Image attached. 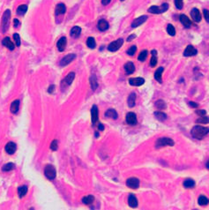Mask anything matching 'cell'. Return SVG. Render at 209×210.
I'll use <instances>...</instances> for the list:
<instances>
[{"label": "cell", "instance_id": "1", "mask_svg": "<svg viewBox=\"0 0 209 210\" xmlns=\"http://www.w3.org/2000/svg\"><path fill=\"white\" fill-rule=\"evenodd\" d=\"M208 132V128L203 127V126H201V125H196V126H194V127L192 129V131H191L192 136L193 138L197 139V140H201V139H203Z\"/></svg>", "mask_w": 209, "mask_h": 210}, {"label": "cell", "instance_id": "2", "mask_svg": "<svg viewBox=\"0 0 209 210\" xmlns=\"http://www.w3.org/2000/svg\"><path fill=\"white\" fill-rule=\"evenodd\" d=\"M10 18H11V11L10 10H6L2 17V32L5 33L9 26V22H10Z\"/></svg>", "mask_w": 209, "mask_h": 210}, {"label": "cell", "instance_id": "3", "mask_svg": "<svg viewBox=\"0 0 209 210\" xmlns=\"http://www.w3.org/2000/svg\"><path fill=\"white\" fill-rule=\"evenodd\" d=\"M44 175L48 179L54 180L57 176V171H56L55 167L51 164H48L44 169Z\"/></svg>", "mask_w": 209, "mask_h": 210}, {"label": "cell", "instance_id": "4", "mask_svg": "<svg viewBox=\"0 0 209 210\" xmlns=\"http://www.w3.org/2000/svg\"><path fill=\"white\" fill-rule=\"evenodd\" d=\"M169 9V5L164 3L162 4L161 6H156V5H153L148 9V13H155V14H159V13H162L166 12Z\"/></svg>", "mask_w": 209, "mask_h": 210}, {"label": "cell", "instance_id": "5", "mask_svg": "<svg viewBox=\"0 0 209 210\" xmlns=\"http://www.w3.org/2000/svg\"><path fill=\"white\" fill-rule=\"evenodd\" d=\"M123 43H124V40L122 39V38L116 40V41L112 42L109 45L108 50H109V51H111V52H115V51H118V50L121 48V46H122Z\"/></svg>", "mask_w": 209, "mask_h": 210}, {"label": "cell", "instance_id": "6", "mask_svg": "<svg viewBox=\"0 0 209 210\" xmlns=\"http://www.w3.org/2000/svg\"><path fill=\"white\" fill-rule=\"evenodd\" d=\"M174 141L170 138H161L157 141L156 147H165V146H174Z\"/></svg>", "mask_w": 209, "mask_h": 210}, {"label": "cell", "instance_id": "7", "mask_svg": "<svg viewBox=\"0 0 209 210\" xmlns=\"http://www.w3.org/2000/svg\"><path fill=\"white\" fill-rule=\"evenodd\" d=\"M76 57V55L75 54H68L66 55V57H64L61 61H60V66H66L67 65H69L71 62H72Z\"/></svg>", "mask_w": 209, "mask_h": 210}, {"label": "cell", "instance_id": "8", "mask_svg": "<svg viewBox=\"0 0 209 210\" xmlns=\"http://www.w3.org/2000/svg\"><path fill=\"white\" fill-rule=\"evenodd\" d=\"M126 185L129 187V188H131V189H137L139 188L140 186V181L138 178H131L129 179H127L126 181Z\"/></svg>", "mask_w": 209, "mask_h": 210}, {"label": "cell", "instance_id": "9", "mask_svg": "<svg viewBox=\"0 0 209 210\" xmlns=\"http://www.w3.org/2000/svg\"><path fill=\"white\" fill-rule=\"evenodd\" d=\"M147 20V16H146V15H142V16H140V17H139L138 19H136V20H134L133 21H132V23H131V27H137V26H140V25H142L143 23H145V21Z\"/></svg>", "mask_w": 209, "mask_h": 210}, {"label": "cell", "instance_id": "10", "mask_svg": "<svg viewBox=\"0 0 209 210\" xmlns=\"http://www.w3.org/2000/svg\"><path fill=\"white\" fill-rule=\"evenodd\" d=\"M66 43H67V40H66V37H65V36L61 37L60 39L57 41V50L60 52H63L65 51V49H66Z\"/></svg>", "mask_w": 209, "mask_h": 210}, {"label": "cell", "instance_id": "11", "mask_svg": "<svg viewBox=\"0 0 209 210\" xmlns=\"http://www.w3.org/2000/svg\"><path fill=\"white\" fill-rule=\"evenodd\" d=\"M98 114H99V112H98V108H97L96 105H94L91 110V118L92 124H93V125H95V124L97 123V121H98V117H99Z\"/></svg>", "mask_w": 209, "mask_h": 210}, {"label": "cell", "instance_id": "12", "mask_svg": "<svg viewBox=\"0 0 209 210\" xmlns=\"http://www.w3.org/2000/svg\"><path fill=\"white\" fill-rule=\"evenodd\" d=\"M126 122L128 125H135L137 124V117L135 115V113L133 112H129L126 115Z\"/></svg>", "mask_w": 209, "mask_h": 210}, {"label": "cell", "instance_id": "13", "mask_svg": "<svg viewBox=\"0 0 209 210\" xmlns=\"http://www.w3.org/2000/svg\"><path fill=\"white\" fill-rule=\"evenodd\" d=\"M196 54L197 50L192 45H188L183 51V56H185V57H192V56H194Z\"/></svg>", "mask_w": 209, "mask_h": 210}, {"label": "cell", "instance_id": "14", "mask_svg": "<svg viewBox=\"0 0 209 210\" xmlns=\"http://www.w3.org/2000/svg\"><path fill=\"white\" fill-rule=\"evenodd\" d=\"M16 148H17L16 144L13 141L8 142L7 144L5 145V152L8 155H13L15 153V151H16Z\"/></svg>", "mask_w": 209, "mask_h": 210}, {"label": "cell", "instance_id": "15", "mask_svg": "<svg viewBox=\"0 0 209 210\" xmlns=\"http://www.w3.org/2000/svg\"><path fill=\"white\" fill-rule=\"evenodd\" d=\"M144 83H145V79L143 78H131L129 79V84L131 86L139 87V86H142Z\"/></svg>", "mask_w": 209, "mask_h": 210}, {"label": "cell", "instance_id": "16", "mask_svg": "<svg viewBox=\"0 0 209 210\" xmlns=\"http://www.w3.org/2000/svg\"><path fill=\"white\" fill-rule=\"evenodd\" d=\"M191 16L192 18V20L195 21V22H200L201 20V14H200V12L197 9V8H193L191 12Z\"/></svg>", "mask_w": 209, "mask_h": 210}, {"label": "cell", "instance_id": "17", "mask_svg": "<svg viewBox=\"0 0 209 210\" xmlns=\"http://www.w3.org/2000/svg\"><path fill=\"white\" fill-rule=\"evenodd\" d=\"M2 43L5 47H6L7 49H9L10 51H13L14 50V43L11 41V39L7 36V37H5L4 40L2 41Z\"/></svg>", "mask_w": 209, "mask_h": 210}, {"label": "cell", "instance_id": "18", "mask_svg": "<svg viewBox=\"0 0 209 210\" xmlns=\"http://www.w3.org/2000/svg\"><path fill=\"white\" fill-rule=\"evenodd\" d=\"M128 204L129 206L132 208H135L138 207V199L137 198L135 197L133 194H130L129 195V198H128Z\"/></svg>", "mask_w": 209, "mask_h": 210}, {"label": "cell", "instance_id": "19", "mask_svg": "<svg viewBox=\"0 0 209 210\" xmlns=\"http://www.w3.org/2000/svg\"><path fill=\"white\" fill-rule=\"evenodd\" d=\"M179 20H180L181 23H182L185 27H190V26H191V24H192V23H191V20H189V18H188L186 15H184V14L180 15V16H179Z\"/></svg>", "mask_w": 209, "mask_h": 210}, {"label": "cell", "instance_id": "20", "mask_svg": "<svg viewBox=\"0 0 209 210\" xmlns=\"http://www.w3.org/2000/svg\"><path fill=\"white\" fill-rule=\"evenodd\" d=\"M105 116H106V118H112V119H117V118H118V112H117L115 110H113V109L108 110L105 112Z\"/></svg>", "mask_w": 209, "mask_h": 210}, {"label": "cell", "instance_id": "21", "mask_svg": "<svg viewBox=\"0 0 209 210\" xmlns=\"http://www.w3.org/2000/svg\"><path fill=\"white\" fill-rule=\"evenodd\" d=\"M124 70H125V72H126L127 74L133 73L134 71H135V66L133 65V63L132 62H127L124 65Z\"/></svg>", "mask_w": 209, "mask_h": 210}, {"label": "cell", "instance_id": "22", "mask_svg": "<svg viewBox=\"0 0 209 210\" xmlns=\"http://www.w3.org/2000/svg\"><path fill=\"white\" fill-rule=\"evenodd\" d=\"M97 26H98L99 30H101V31H105V30H107V29L109 28V23H108L107 20H100L99 22H98Z\"/></svg>", "mask_w": 209, "mask_h": 210}, {"label": "cell", "instance_id": "23", "mask_svg": "<svg viewBox=\"0 0 209 210\" xmlns=\"http://www.w3.org/2000/svg\"><path fill=\"white\" fill-rule=\"evenodd\" d=\"M163 71H164V69H163V67H159L158 69L156 70V72H155V79H156L158 82H160V83H161L162 82V73H163Z\"/></svg>", "mask_w": 209, "mask_h": 210}, {"label": "cell", "instance_id": "24", "mask_svg": "<svg viewBox=\"0 0 209 210\" xmlns=\"http://www.w3.org/2000/svg\"><path fill=\"white\" fill-rule=\"evenodd\" d=\"M27 190H28L27 185H21V186H20L18 188V195H19V197L20 198V199L24 197L26 194V193H27Z\"/></svg>", "mask_w": 209, "mask_h": 210}, {"label": "cell", "instance_id": "25", "mask_svg": "<svg viewBox=\"0 0 209 210\" xmlns=\"http://www.w3.org/2000/svg\"><path fill=\"white\" fill-rule=\"evenodd\" d=\"M66 12V6L64 4H58L56 7V15L64 14Z\"/></svg>", "mask_w": 209, "mask_h": 210}, {"label": "cell", "instance_id": "26", "mask_svg": "<svg viewBox=\"0 0 209 210\" xmlns=\"http://www.w3.org/2000/svg\"><path fill=\"white\" fill-rule=\"evenodd\" d=\"M80 33H81V28H80L79 26H75L72 28V30H71V32H70V35H71V36L76 38V37L79 36Z\"/></svg>", "mask_w": 209, "mask_h": 210}, {"label": "cell", "instance_id": "27", "mask_svg": "<svg viewBox=\"0 0 209 210\" xmlns=\"http://www.w3.org/2000/svg\"><path fill=\"white\" fill-rule=\"evenodd\" d=\"M19 108H20V100H15L13 101L11 104V112L15 114L19 111Z\"/></svg>", "mask_w": 209, "mask_h": 210}, {"label": "cell", "instance_id": "28", "mask_svg": "<svg viewBox=\"0 0 209 210\" xmlns=\"http://www.w3.org/2000/svg\"><path fill=\"white\" fill-rule=\"evenodd\" d=\"M74 78H75V73L73 72H71L70 73H68L67 76L65 78V82L66 83V85H68V86L71 85L72 83Z\"/></svg>", "mask_w": 209, "mask_h": 210}, {"label": "cell", "instance_id": "29", "mask_svg": "<svg viewBox=\"0 0 209 210\" xmlns=\"http://www.w3.org/2000/svg\"><path fill=\"white\" fill-rule=\"evenodd\" d=\"M135 101H136V94L134 92L131 93L129 97H128V105L130 108H132L135 106Z\"/></svg>", "mask_w": 209, "mask_h": 210}, {"label": "cell", "instance_id": "30", "mask_svg": "<svg viewBox=\"0 0 209 210\" xmlns=\"http://www.w3.org/2000/svg\"><path fill=\"white\" fill-rule=\"evenodd\" d=\"M198 203L199 206H207L209 204L208 198H207L204 195H201V196H199L198 199Z\"/></svg>", "mask_w": 209, "mask_h": 210}, {"label": "cell", "instance_id": "31", "mask_svg": "<svg viewBox=\"0 0 209 210\" xmlns=\"http://www.w3.org/2000/svg\"><path fill=\"white\" fill-rule=\"evenodd\" d=\"M195 186V181L193 179L188 178L186 180H184L183 182V187L184 188H192Z\"/></svg>", "mask_w": 209, "mask_h": 210}, {"label": "cell", "instance_id": "32", "mask_svg": "<svg viewBox=\"0 0 209 210\" xmlns=\"http://www.w3.org/2000/svg\"><path fill=\"white\" fill-rule=\"evenodd\" d=\"M152 53V57H151V60H150V66L152 67H155V66L157 65V57H156V51L154 50L151 51Z\"/></svg>", "mask_w": 209, "mask_h": 210}, {"label": "cell", "instance_id": "33", "mask_svg": "<svg viewBox=\"0 0 209 210\" xmlns=\"http://www.w3.org/2000/svg\"><path fill=\"white\" fill-rule=\"evenodd\" d=\"M94 197L93 195H88L82 199V202L85 205H90L94 202Z\"/></svg>", "mask_w": 209, "mask_h": 210}, {"label": "cell", "instance_id": "34", "mask_svg": "<svg viewBox=\"0 0 209 210\" xmlns=\"http://www.w3.org/2000/svg\"><path fill=\"white\" fill-rule=\"evenodd\" d=\"M14 168H15V166H14V164H13V162H8V163L5 164L2 167V171H4V172H7V171H11L14 170Z\"/></svg>", "mask_w": 209, "mask_h": 210}, {"label": "cell", "instance_id": "35", "mask_svg": "<svg viewBox=\"0 0 209 210\" xmlns=\"http://www.w3.org/2000/svg\"><path fill=\"white\" fill-rule=\"evenodd\" d=\"M90 85H91V88L93 90H95L97 88H98V83H97V79H96V77L94 75H92L90 77Z\"/></svg>", "mask_w": 209, "mask_h": 210}, {"label": "cell", "instance_id": "36", "mask_svg": "<svg viewBox=\"0 0 209 210\" xmlns=\"http://www.w3.org/2000/svg\"><path fill=\"white\" fill-rule=\"evenodd\" d=\"M27 11V6L26 5H21L17 8V14L18 15H24Z\"/></svg>", "mask_w": 209, "mask_h": 210}, {"label": "cell", "instance_id": "37", "mask_svg": "<svg viewBox=\"0 0 209 210\" xmlns=\"http://www.w3.org/2000/svg\"><path fill=\"white\" fill-rule=\"evenodd\" d=\"M87 45L90 49H94L95 46H96V42H95L94 38V37H88V40H87Z\"/></svg>", "mask_w": 209, "mask_h": 210}, {"label": "cell", "instance_id": "38", "mask_svg": "<svg viewBox=\"0 0 209 210\" xmlns=\"http://www.w3.org/2000/svg\"><path fill=\"white\" fill-rule=\"evenodd\" d=\"M155 118H156L158 120H160V121H164V120L167 119V115H166L165 113L161 112V111H156V112H155Z\"/></svg>", "mask_w": 209, "mask_h": 210}, {"label": "cell", "instance_id": "39", "mask_svg": "<svg viewBox=\"0 0 209 210\" xmlns=\"http://www.w3.org/2000/svg\"><path fill=\"white\" fill-rule=\"evenodd\" d=\"M167 32L171 36H174L176 35V30H175V27L173 26V25H171V24L168 25V26H167Z\"/></svg>", "mask_w": 209, "mask_h": 210}, {"label": "cell", "instance_id": "40", "mask_svg": "<svg viewBox=\"0 0 209 210\" xmlns=\"http://www.w3.org/2000/svg\"><path fill=\"white\" fill-rule=\"evenodd\" d=\"M13 37L14 42H15L16 46H17V47H20V35L17 34V33H15V34H13Z\"/></svg>", "mask_w": 209, "mask_h": 210}, {"label": "cell", "instance_id": "41", "mask_svg": "<svg viewBox=\"0 0 209 210\" xmlns=\"http://www.w3.org/2000/svg\"><path fill=\"white\" fill-rule=\"evenodd\" d=\"M155 106H156L158 109H160V110L166 109V104H165L164 101H162V100H158L156 103H155Z\"/></svg>", "mask_w": 209, "mask_h": 210}, {"label": "cell", "instance_id": "42", "mask_svg": "<svg viewBox=\"0 0 209 210\" xmlns=\"http://www.w3.org/2000/svg\"><path fill=\"white\" fill-rule=\"evenodd\" d=\"M146 57H147V51H142L141 52H140V54L139 55V60L140 61H141V62H143V61H145L146 60Z\"/></svg>", "mask_w": 209, "mask_h": 210}, {"label": "cell", "instance_id": "43", "mask_svg": "<svg viewBox=\"0 0 209 210\" xmlns=\"http://www.w3.org/2000/svg\"><path fill=\"white\" fill-rule=\"evenodd\" d=\"M197 123H200V124H207L209 123V118L206 116H202L200 118L197 119Z\"/></svg>", "mask_w": 209, "mask_h": 210}, {"label": "cell", "instance_id": "44", "mask_svg": "<svg viewBox=\"0 0 209 210\" xmlns=\"http://www.w3.org/2000/svg\"><path fill=\"white\" fill-rule=\"evenodd\" d=\"M136 51H137V47H136V46H131L130 49H128L127 54H128L129 56H133V55L136 53Z\"/></svg>", "mask_w": 209, "mask_h": 210}, {"label": "cell", "instance_id": "45", "mask_svg": "<svg viewBox=\"0 0 209 210\" xmlns=\"http://www.w3.org/2000/svg\"><path fill=\"white\" fill-rule=\"evenodd\" d=\"M50 147H51V149L52 151H57V147H58V146H57V140H54L52 142H51Z\"/></svg>", "mask_w": 209, "mask_h": 210}, {"label": "cell", "instance_id": "46", "mask_svg": "<svg viewBox=\"0 0 209 210\" xmlns=\"http://www.w3.org/2000/svg\"><path fill=\"white\" fill-rule=\"evenodd\" d=\"M175 5L177 9H182L183 8V0H175Z\"/></svg>", "mask_w": 209, "mask_h": 210}, {"label": "cell", "instance_id": "47", "mask_svg": "<svg viewBox=\"0 0 209 210\" xmlns=\"http://www.w3.org/2000/svg\"><path fill=\"white\" fill-rule=\"evenodd\" d=\"M195 113H196L197 115L202 117V116H205V115L207 114V111L204 110H197L196 111H195Z\"/></svg>", "mask_w": 209, "mask_h": 210}, {"label": "cell", "instance_id": "48", "mask_svg": "<svg viewBox=\"0 0 209 210\" xmlns=\"http://www.w3.org/2000/svg\"><path fill=\"white\" fill-rule=\"evenodd\" d=\"M203 14H204V17H205V19H206L207 22H208L209 23V11L208 10H207V9H204V10H203Z\"/></svg>", "mask_w": 209, "mask_h": 210}, {"label": "cell", "instance_id": "49", "mask_svg": "<svg viewBox=\"0 0 209 210\" xmlns=\"http://www.w3.org/2000/svg\"><path fill=\"white\" fill-rule=\"evenodd\" d=\"M13 26H14V27H18V26H20V20L18 19H14L13 20Z\"/></svg>", "mask_w": 209, "mask_h": 210}, {"label": "cell", "instance_id": "50", "mask_svg": "<svg viewBox=\"0 0 209 210\" xmlns=\"http://www.w3.org/2000/svg\"><path fill=\"white\" fill-rule=\"evenodd\" d=\"M54 90H55V86H54V85H51V86H50V88H48V93H49V94H53Z\"/></svg>", "mask_w": 209, "mask_h": 210}, {"label": "cell", "instance_id": "51", "mask_svg": "<svg viewBox=\"0 0 209 210\" xmlns=\"http://www.w3.org/2000/svg\"><path fill=\"white\" fill-rule=\"evenodd\" d=\"M189 104L191 105L192 108H198V104L196 103H193V102H190V103H189Z\"/></svg>", "mask_w": 209, "mask_h": 210}, {"label": "cell", "instance_id": "52", "mask_svg": "<svg viewBox=\"0 0 209 210\" xmlns=\"http://www.w3.org/2000/svg\"><path fill=\"white\" fill-rule=\"evenodd\" d=\"M110 1H111V0H102V4H103V5H109V4L110 3Z\"/></svg>", "mask_w": 209, "mask_h": 210}, {"label": "cell", "instance_id": "53", "mask_svg": "<svg viewBox=\"0 0 209 210\" xmlns=\"http://www.w3.org/2000/svg\"><path fill=\"white\" fill-rule=\"evenodd\" d=\"M98 128H99V130H100V131H103V130H104V125H103V124H99Z\"/></svg>", "mask_w": 209, "mask_h": 210}, {"label": "cell", "instance_id": "54", "mask_svg": "<svg viewBox=\"0 0 209 210\" xmlns=\"http://www.w3.org/2000/svg\"><path fill=\"white\" fill-rule=\"evenodd\" d=\"M135 37H136V36H135V35H131V36H130L128 37V39H127V41H128V42H130V41H131V40L134 39Z\"/></svg>", "mask_w": 209, "mask_h": 210}, {"label": "cell", "instance_id": "55", "mask_svg": "<svg viewBox=\"0 0 209 210\" xmlns=\"http://www.w3.org/2000/svg\"><path fill=\"white\" fill-rule=\"evenodd\" d=\"M207 169L209 170V161L207 162Z\"/></svg>", "mask_w": 209, "mask_h": 210}, {"label": "cell", "instance_id": "56", "mask_svg": "<svg viewBox=\"0 0 209 210\" xmlns=\"http://www.w3.org/2000/svg\"><path fill=\"white\" fill-rule=\"evenodd\" d=\"M95 137H96V138H98V137H99V134H98V132H95Z\"/></svg>", "mask_w": 209, "mask_h": 210}, {"label": "cell", "instance_id": "57", "mask_svg": "<svg viewBox=\"0 0 209 210\" xmlns=\"http://www.w3.org/2000/svg\"><path fill=\"white\" fill-rule=\"evenodd\" d=\"M121 1H124V0H121Z\"/></svg>", "mask_w": 209, "mask_h": 210}]
</instances>
